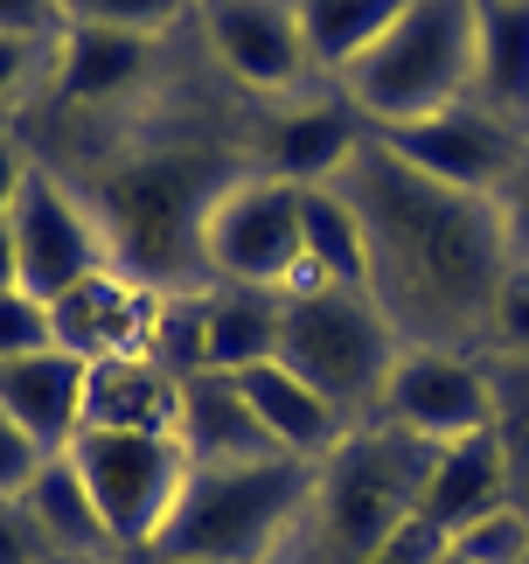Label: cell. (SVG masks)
Returning a JSON list of instances; mask_svg holds the SVG:
<instances>
[{
  "mask_svg": "<svg viewBox=\"0 0 529 564\" xmlns=\"http://www.w3.org/2000/svg\"><path fill=\"white\" fill-rule=\"evenodd\" d=\"M369 237V293L404 335V349L488 356V314L509 279L495 195H460L404 167L369 133L335 182Z\"/></svg>",
  "mask_w": 529,
  "mask_h": 564,
  "instance_id": "cell-1",
  "label": "cell"
},
{
  "mask_svg": "<svg viewBox=\"0 0 529 564\" xmlns=\"http://www.w3.org/2000/svg\"><path fill=\"white\" fill-rule=\"evenodd\" d=\"M245 167L251 154L224 140H153L91 167L77 195L105 224L119 272L147 279L153 293H203V216Z\"/></svg>",
  "mask_w": 529,
  "mask_h": 564,
  "instance_id": "cell-2",
  "label": "cell"
},
{
  "mask_svg": "<svg viewBox=\"0 0 529 564\" xmlns=\"http://www.w3.org/2000/svg\"><path fill=\"white\" fill-rule=\"evenodd\" d=\"M321 460L272 453L245 467H188L161 536L147 557H224V564H285L314 523Z\"/></svg>",
  "mask_w": 529,
  "mask_h": 564,
  "instance_id": "cell-3",
  "label": "cell"
},
{
  "mask_svg": "<svg viewBox=\"0 0 529 564\" xmlns=\"http://www.w3.org/2000/svg\"><path fill=\"white\" fill-rule=\"evenodd\" d=\"M363 126H411L474 98V0H404V14L335 77Z\"/></svg>",
  "mask_w": 529,
  "mask_h": 564,
  "instance_id": "cell-4",
  "label": "cell"
},
{
  "mask_svg": "<svg viewBox=\"0 0 529 564\" xmlns=\"http://www.w3.org/2000/svg\"><path fill=\"white\" fill-rule=\"evenodd\" d=\"M397 356H404V335L390 328V314L377 307V293L321 286V293L285 300L279 362H285V370H300L348 425L377 419Z\"/></svg>",
  "mask_w": 529,
  "mask_h": 564,
  "instance_id": "cell-5",
  "label": "cell"
},
{
  "mask_svg": "<svg viewBox=\"0 0 529 564\" xmlns=\"http://www.w3.org/2000/svg\"><path fill=\"white\" fill-rule=\"evenodd\" d=\"M425 460H432V446L411 440V432H397V425H384V419L348 432V440L321 460V488H314V523L306 530L321 536V551L363 564L418 509Z\"/></svg>",
  "mask_w": 529,
  "mask_h": 564,
  "instance_id": "cell-6",
  "label": "cell"
},
{
  "mask_svg": "<svg viewBox=\"0 0 529 564\" xmlns=\"http://www.w3.org/2000/svg\"><path fill=\"white\" fill-rule=\"evenodd\" d=\"M71 467L84 474V488H91L112 544L132 551V557L153 551L174 495L188 481V453L174 446L168 432H77Z\"/></svg>",
  "mask_w": 529,
  "mask_h": 564,
  "instance_id": "cell-7",
  "label": "cell"
},
{
  "mask_svg": "<svg viewBox=\"0 0 529 564\" xmlns=\"http://www.w3.org/2000/svg\"><path fill=\"white\" fill-rule=\"evenodd\" d=\"M306 258L300 245V188L272 175H237L203 216V272L209 286H285Z\"/></svg>",
  "mask_w": 529,
  "mask_h": 564,
  "instance_id": "cell-8",
  "label": "cell"
},
{
  "mask_svg": "<svg viewBox=\"0 0 529 564\" xmlns=\"http://www.w3.org/2000/svg\"><path fill=\"white\" fill-rule=\"evenodd\" d=\"M377 140L404 167H418L425 182L460 188V195H495L529 161L522 126L488 112V105H474V98H460L432 119H411V126H377Z\"/></svg>",
  "mask_w": 529,
  "mask_h": 564,
  "instance_id": "cell-9",
  "label": "cell"
},
{
  "mask_svg": "<svg viewBox=\"0 0 529 564\" xmlns=\"http://www.w3.org/2000/svg\"><path fill=\"white\" fill-rule=\"evenodd\" d=\"M195 29H203L209 63L245 98L279 105L314 91V56L300 42L293 0H195Z\"/></svg>",
  "mask_w": 529,
  "mask_h": 564,
  "instance_id": "cell-10",
  "label": "cell"
},
{
  "mask_svg": "<svg viewBox=\"0 0 529 564\" xmlns=\"http://www.w3.org/2000/svg\"><path fill=\"white\" fill-rule=\"evenodd\" d=\"M377 419L411 432L425 446H453L474 432H495V370L488 356H460V349H404L384 383Z\"/></svg>",
  "mask_w": 529,
  "mask_h": 564,
  "instance_id": "cell-11",
  "label": "cell"
},
{
  "mask_svg": "<svg viewBox=\"0 0 529 564\" xmlns=\"http://www.w3.org/2000/svg\"><path fill=\"white\" fill-rule=\"evenodd\" d=\"M8 230H14V258H21V293H35V300H56L63 286L112 265V245H105V224L91 216V203L50 167H29Z\"/></svg>",
  "mask_w": 529,
  "mask_h": 564,
  "instance_id": "cell-12",
  "label": "cell"
},
{
  "mask_svg": "<svg viewBox=\"0 0 529 564\" xmlns=\"http://www.w3.org/2000/svg\"><path fill=\"white\" fill-rule=\"evenodd\" d=\"M363 140H369V126L342 91H300V98H279L258 119L245 154H251V175L321 188V182H342V167L356 161Z\"/></svg>",
  "mask_w": 529,
  "mask_h": 564,
  "instance_id": "cell-13",
  "label": "cell"
},
{
  "mask_svg": "<svg viewBox=\"0 0 529 564\" xmlns=\"http://www.w3.org/2000/svg\"><path fill=\"white\" fill-rule=\"evenodd\" d=\"M161 300L147 279H132L119 265H105L77 286H63L50 300V335L56 349H71L77 362H105V356H153V321Z\"/></svg>",
  "mask_w": 529,
  "mask_h": 564,
  "instance_id": "cell-14",
  "label": "cell"
},
{
  "mask_svg": "<svg viewBox=\"0 0 529 564\" xmlns=\"http://www.w3.org/2000/svg\"><path fill=\"white\" fill-rule=\"evenodd\" d=\"M153 70H161V42L119 35V29H56L50 42V84L77 112H112V105L140 98Z\"/></svg>",
  "mask_w": 529,
  "mask_h": 564,
  "instance_id": "cell-15",
  "label": "cell"
},
{
  "mask_svg": "<svg viewBox=\"0 0 529 564\" xmlns=\"http://www.w3.org/2000/svg\"><path fill=\"white\" fill-rule=\"evenodd\" d=\"M0 411L42 453H71L84 432V362L71 349H35L0 362Z\"/></svg>",
  "mask_w": 529,
  "mask_h": 564,
  "instance_id": "cell-16",
  "label": "cell"
},
{
  "mask_svg": "<svg viewBox=\"0 0 529 564\" xmlns=\"http://www.w3.org/2000/svg\"><path fill=\"white\" fill-rule=\"evenodd\" d=\"M174 446L188 453V467H245L272 460V432L258 425V411L245 404V390L216 370L182 377V419H174Z\"/></svg>",
  "mask_w": 529,
  "mask_h": 564,
  "instance_id": "cell-17",
  "label": "cell"
},
{
  "mask_svg": "<svg viewBox=\"0 0 529 564\" xmlns=\"http://www.w3.org/2000/svg\"><path fill=\"white\" fill-rule=\"evenodd\" d=\"M501 502H516V467H509V453H501L495 432L432 446L425 488H418V516H432V523L453 536V530H467L474 516H488Z\"/></svg>",
  "mask_w": 529,
  "mask_h": 564,
  "instance_id": "cell-18",
  "label": "cell"
},
{
  "mask_svg": "<svg viewBox=\"0 0 529 564\" xmlns=\"http://www.w3.org/2000/svg\"><path fill=\"white\" fill-rule=\"evenodd\" d=\"M182 419V377L153 356L84 362V432H168Z\"/></svg>",
  "mask_w": 529,
  "mask_h": 564,
  "instance_id": "cell-19",
  "label": "cell"
},
{
  "mask_svg": "<svg viewBox=\"0 0 529 564\" xmlns=\"http://www.w3.org/2000/svg\"><path fill=\"white\" fill-rule=\"evenodd\" d=\"M230 383L245 390V404L258 411V425L272 432V446H279V453H300V460H327V453H335L348 432H356V425H348L342 411L327 404L300 370H285L279 356H272V362H251V370H237Z\"/></svg>",
  "mask_w": 529,
  "mask_h": 564,
  "instance_id": "cell-20",
  "label": "cell"
},
{
  "mask_svg": "<svg viewBox=\"0 0 529 564\" xmlns=\"http://www.w3.org/2000/svg\"><path fill=\"white\" fill-rule=\"evenodd\" d=\"M285 328V293L272 286H209L203 293V370L237 377L251 362L279 356Z\"/></svg>",
  "mask_w": 529,
  "mask_h": 564,
  "instance_id": "cell-21",
  "label": "cell"
},
{
  "mask_svg": "<svg viewBox=\"0 0 529 564\" xmlns=\"http://www.w3.org/2000/svg\"><path fill=\"white\" fill-rule=\"evenodd\" d=\"M474 105L529 126V0H474Z\"/></svg>",
  "mask_w": 529,
  "mask_h": 564,
  "instance_id": "cell-22",
  "label": "cell"
},
{
  "mask_svg": "<svg viewBox=\"0 0 529 564\" xmlns=\"http://www.w3.org/2000/svg\"><path fill=\"white\" fill-rule=\"evenodd\" d=\"M21 502H29V516L42 523V536H50L56 557H105L119 551L112 530H105V516L91 502V488H84V474L71 467V453H50V460L35 467V481L21 488Z\"/></svg>",
  "mask_w": 529,
  "mask_h": 564,
  "instance_id": "cell-23",
  "label": "cell"
},
{
  "mask_svg": "<svg viewBox=\"0 0 529 564\" xmlns=\"http://www.w3.org/2000/svg\"><path fill=\"white\" fill-rule=\"evenodd\" d=\"M300 245L314 258V272L342 293H369V237H363V216L356 203L321 182V188H300Z\"/></svg>",
  "mask_w": 529,
  "mask_h": 564,
  "instance_id": "cell-24",
  "label": "cell"
},
{
  "mask_svg": "<svg viewBox=\"0 0 529 564\" xmlns=\"http://www.w3.org/2000/svg\"><path fill=\"white\" fill-rule=\"evenodd\" d=\"M293 14H300L306 56H314V77L335 84L348 63L404 14V0H293Z\"/></svg>",
  "mask_w": 529,
  "mask_h": 564,
  "instance_id": "cell-25",
  "label": "cell"
},
{
  "mask_svg": "<svg viewBox=\"0 0 529 564\" xmlns=\"http://www.w3.org/2000/svg\"><path fill=\"white\" fill-rule=\"evenodd\" d=\"M63 29H119V35H147L168 42L182 21H195V0H56Z\"/></svg>",
  "mask_w": 529,
  "mask_h": 564,
  "instance_id": "cell-26",
  "label": "cell"
},
{
  "mask_svg": "<svg viewBox=\"0 0 529 564\" xmlns=\"http://www.w3.org/2000/svg\"><path fill=\"white\" fill-rule=\"evenodd\" d=\"M453 551L467 564H522L529 557V502H501L488 516H474L467 530H453Z\"/></svg>",
  "mask_w": 529,
  "mask_h": 564,
  "instance_id": "cell-27",
  "label": "cell"
},
{
  "mask_svg": "<svg viewBox=\"0 0 529 564\" xmlns=\"http://www.w3.org/2000/svg\"><path fill=\"white\" fill-rule=\"evenodd\" d=\"M488 356H516V362H529V265H509V279H501V293H495Z\"/></svg>",
  "mask_w": 529,
  "mask_h": 564,
  "instance_id": "cell-28",
  "label": "cell"
},
{
  "mask_svg": "<svg viewBox=\"0 0 529 564\" xmlns=\"http://www.w3.org/2000/svg\"><path fill=\"white\" fill-rule=\"evenodd\" d=\"M35 349H56V335H50V300H35V293H0V362H14V356H35Z\"/></svg>",
  "mask_w": 529,
  "mask_h": 564,
  "instance_id": "cell-29",
  "label": "cell"
},
{
  "mask_svg": "<svg viewBox=\"0 0 529 564\" xmlns=\"http://www.w3.org/2000/svg\"><path fill=\"white\" fill-rule=\"evenodd\" d=\"M446 551H453V536L439 530L432 516H418V509H411L404 523H397V530H390V536H384V544L369 551L363 564H439Z\"/></svg>",
  "mask_w": 529,
  "mask_h": 564,
  "instance_id": "cell-30",
  "label": "cell"
},
{
  "mask_svg": "<svg viewBox=\"0 0 529 564\" xmlns=\"http://www.w3.org/2000/svg\"><path fill=\"white\" fill-rule=\"evenodd\" d=\"M50 84V42L35 35H0V105H14L21 91Z\"/></svg>",
  "mask_w": 529,
  "mask_h": 564,
  "instance_id": "cell-31",
  "label": "cell"
},
{
  "mask_svg": "<svg viewBox=\"0 0 529 564\" xmlns=\"http://www.w3.org/2000/svg\"><path fill=\"white\" fill-rule=\"evenodd\" d=\"M0 564H56L50 536H42V523L29 516V502H0Z\"/></svg>",
  "mask_w": 529,
  "mask_h": 564,
  "instance_id": "cell-32",
  "label": "cell"
},
{
  "mask_svg": "<svg viewBox=\"0 0 529 564\" xmlns=\"http://www.w3.org/2000/svg\"><path fill=\"white\" fill-rule=\"evenodd\" d=\"M42 460H50V453H42L29 432H21L8 411H0V502H14V495L35 481V467H42Z\"/></svg>",
  "mask_w": 529,
  "mask_h": 564,
  "instance_id": "cell-33",
  "label": "cell"
},
{
  "mask_svg": "<svg viewBox=\"0 0 529 564\" xmlns=\"http://www.w3.org/2000/svg\"><path fill=\"white\" fill-rule=\"evenodd\" d=\"M495 216H501V237H509V265H529V161L495 188Z\"/></svg>",
  "mask_w": 529,
  "mask_h": 564,
  "instance_id": "cell-34",
  "label": "cell"
},
{
  "mask_svg": "<svg viewBox=\"0 0 529 564\" xmlns=\"http://www.w3.org/2000/svg\"><path fill=\"white\" fill-rule=\"evenodd\" d=\"M56 0H0V35H35V42H56Z\"/></svg>",
  "mask_w": 529,
  "mask_h": 564,
  "instance_id": "cell-35",
  "label": "cell"
},
{
  "mask_svg": "<svg viewBox=\"0 0 529 564\" xmlns=\"http://www.w3.org/2000/svg\"><path fill=\"white\" fill-rule=\"evenodd\" d=\"M29 154H21V140L14 133H0V224L14 216V203H21V182H29Z\"/></svg>",
  "mask_w": 529,
  "mask_h": 564,
  "instance_id": "cell-36",
  "label": "cell"
},
{
  "mask_svg": "<svg viewBox=\"0 0 529 564\" xmlns=\"http://www.w3.org/2000/svg\"><path fill=\"white\" fill-rule=\"evenodd\" d=\"M21 286V258H14V230L0 224V293H14Z\"/></svg>",
  "mask_w": 529,
  "mask_h": 564,
  "instance_id": "cell-37",
  "label": "cell"
},
{
  "mask_svg": "<svg viewBox=\"0 0 529 564\" xmlns=\"http://www.w3.org/2000/svg\"><path fill=\"white\" fill-rule=\"evenodd\" d=\"M56 564H147V557H132V551H105V557H56Z\"/></svg>",
  "mask_w": 529,
  "mask_h": 564,
  "instance_id": "cell-38",
  "label": "cell"
},
{
  "mask_svg": "<svg viewBox=\"0 0 529 564\" xmlns=\"http://www.w3.org/2000/svg\"><path fill=\"white\" fill-rule=\"evenodd\" d=\"M147 564H224V557H147Z\"/></svg>",
  "mask_w": 529,
  "mask_h": 564,
  "instance_id": "cell-39",
  "label": "cell"
},
{
  "mask_svg": "<svg viewBox=\"0 0 529 564\" xmlns=\"http://www.w3.org/2000/svg\"><path fill=\"white\" fill-rule=\"evenodd\" d=\"M439 564H467V557H460V551H446V557H439Z\"/></svg>",
  "mask_w": 529,
  "mask_h": 564,
  "instance_id": "cell-40",
  "label": "cell"
},
{
  "mask_svg": "<svg viewBox=\"0 0 529 564\" xmlns=\"http://www.w3.org/2000/svg\"><path fill=\"white\" fill-rule=\"evenodd\" d=\"M522 140H529V126H522Z\"/></svg>",
  "mask_w": 529,
  "mask_h": 564,
  "instance_id": "cell-41",
  "label": "cell"
},
{
  "mask_svg": "<svg viewBox=\"0 0 529 564\" xmlns=\"http://www.w3.org/2000/svg\"><path fill=\"white\" fill-rule=\"evenodd\" d=\"M522 564H529V557H522Z\"/></svg>",
  "mask_w": 529,
  "mask_h": 564,
  "instance_id": "cell-42",
  "label": "cell"
}]
</instances>
